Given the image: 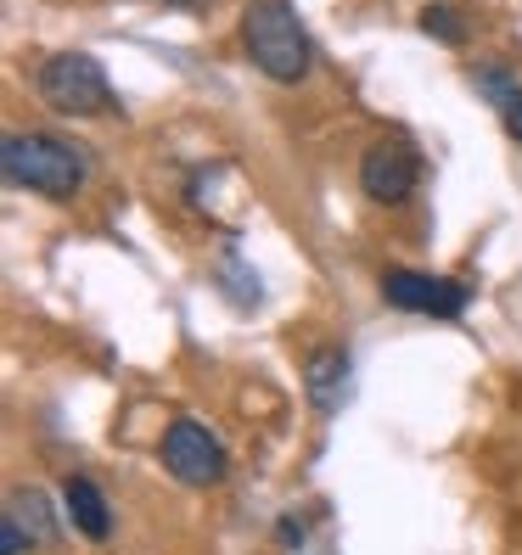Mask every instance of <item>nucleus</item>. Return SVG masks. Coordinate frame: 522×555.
Segmentation results:
<instances>
[{"label":"nucleus","instance_id":"1","mask_svg":"<svg viewBox=\"0 0 522 555\" xmlns=\"http://www.w3.org/2000/svg\"><path fill=\"white\" fill-rule=\"evenodd\" d=\"M242 51L258 74H270L276 85H298L309 74V28L298 23V12L287 0H253L242 12Z\"/></svg>","mask_w":522,"mask_h":555},{"label":"nucleus","instance_id":"2","mask_svg":"<svg viewBox=\"0 0 522 555\" xmlns=\"http://www.w3.org/2000/svg\"><path fill=\"white\" fill-rule=\"evenodd\" d=\"M0 175L23 191H40V197H79L85 191V157L56 141V135H28V129H7L0 135Z\"/></svg>","mask_w":522,"mask_h":555},{"label":"nucleus","instance_id":"3","mask_svg":"<svg viewBox=\"0 0 522 555\" xmlns=\"http://www.w3.org/2000/svg\"><path fill=\"white\" fill-rule=\"evenodd\" d=\"M35 95L56 118H102L118 107V95L107 85V68L90 51H56L35 68Z\"/></svg>","mask_w":522,"mask_h":555},{"label":"nucleus","instance_id":"4","mask_svg":"<svg viewBox=\"0 0 522 555\" xmlns=\"http://www.w3.org/2000/svg\"><path fill=\"white\" fill-rule=\"evenodd\" d=\"M421 185V152L410 135H377L366 152H360V191L377 203V208H405Z\"/></svg>","mask_w":522,"mask_h":555},{"label":"nucleus","instance_id":"5","mask_svg":"<svg viewBox=\"0 0 522 555\" xmlns=\"http://www.w3.org/2000/svg\"><path fill=\"white\" fill-rule=\"evenodd\" d=\"M157 454H163V466H169V477L191 482V488H208L225 477V443L203 427V421H169V433L157 438Z\"/></svg>","mask_w":522,"mask_h":555},{"label":"nucleus","instance_id":"6","mask_svg":"<svg viewBox=\"0 0 522 555\" xmlns=\"http://www.w3.org/2000/svg\"><path fill=\"white\" fill-rule=\"evenodd\" d=\"M382 298H387V309H399V314L455 320V314H467L472 292L461 281H438V275H421V270H387L382 275Z\"/></svg>","mask_w":522,"mask_h":555},{"label":"nucleus","instance_id":"7","mask_svg":"<svg viewBox=\"0 0 522 555\" xmlns=\"http://www.w3.org/2000/svg\"><path fill=\"white\" fill-rule=\"evenodd\" d=\"M304 387H309V404L320 415L343 410V399H348V348H338V343L315 348L304 359Z\"/></svg>","mask_w":522,"mask_h":555},{"label":"nucleus","instance_id":"8","mask_svg":"<svg viewBox=\"0 0 522 555\" xmlns=\"http://www.w3.org/2000/svg\"><path fill=\"white\" fill-rule=\"evenodd\" d=\"M472 90L500 113L506 135L522 141V79H517L511 68H500V62H483V68H472Z\"/></svg>","mask_w":522,"mask_h":555},{"label":"nucleus","instance_id":"9","mask_svg":"<svg viewBox=\"0 0 522 555\" xmlns=\"http://www.w3.org/2000/svg\"><path fill=\"white\" fill-rule=\"evenodd\" d=\"M62 505H68L74 533H85L90 544H102L113 533V511H107L102 488H96L90 477H68V482H62Z\"/></svg>","mask_w":522,"mask_h":555},{"label":"nucleus","instance_id":"10","mask_svg":"<svg viewBox=\"0 0 522 555\" xmlns=\"http://www.w3.org/2000/svg\"><path fill=\"white\" fill-rule=\"evenodd\" d=\"M7 516L17 521V528L35 533V544H51V539H56V521H51V511H46V494H35V488H17L12 505H7Z\"/></svg>","mask_w":522,"mask_h":555},{"label":"nucleus","instance_id":"11","mask_svg":"<svg viewBox=\"0 0 522 555\" xmlns=\"http://www.w3.org/2000/svg\"><path fill=\"white\" fill-rule=\"evenodd\" d=\"M421 35H433L438 46H467V17L455 7H428L421 12Z\"/></svg>","mask_w":522,"mask_h":555},{"label":"nucleus","instance_id":"12","mask_svg":"<svg viewBox=\"0 0 522 555\" xmlns=\"http://www.w3.org/2000/svg\"><path fill=\"white\" fill-rule=\"evenodd\" d=\"M23 550H28V539H23L17 521L7 516V521H0V555H23Z\"/></svg>","mask_w":522,"mask_h":555},{"label":"nucleus","instance_id":"13","mask_svg":"<svg viewBox=\"0 0 522 555\" xmlns=\"http://www.w3.org/2000/svg\"><path fill=\"white\" fill-rule=\"evenodd\" d=\"M276 539H281V544H304V521H292V516H287Z\"/></svg>","mask_w":522,"mask_h":555},{"label":"nucleus","instance_id":"14","mask_svg":"<svg viewBox=\"0 0 522 555\" xmlns=\"http://www.w3.org/2000/svg\"><path fill=\"white\" fill-rule=\"evenodd\" d=\"M157 7H208V0H157Z\"/></svg>","mask_w":522,"mask_h":555}]
</instances>
